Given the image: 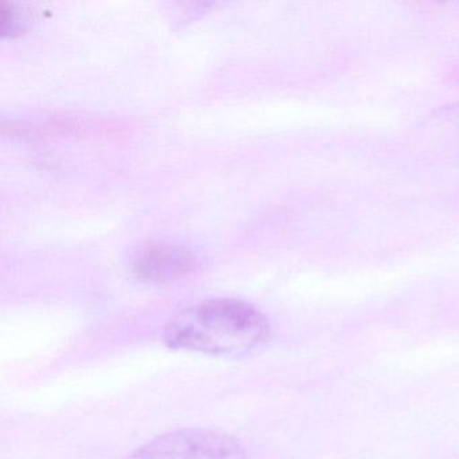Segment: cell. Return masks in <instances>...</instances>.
<instances>
[{
    "label": "cell",
    "instance_id": "1",
    "mask_svg": "<svg viewBox=\"0 0 459 459\" xmlns=\"http://www.w3.org/2000/svg\"><path fill=\"white\" fill-rule=\"evenodd\" d=\"M267 316L235 298L203 300L179 311L163 330L166 345L211 356L251 353L270 337Z\"/></svg>",
    "mask_w": 459,
    "mask_h": 459
},
{
    "label": "cell",
    "instance_id": "2",
    "mask_svg": "<svg viewBox=\"0 0 459 459\" xmlns=\"http://www.w3.org/2000/svg\"><path fill=\"white\" fill-rule=\"evenodd\" d=\"M127 459H247L238 439L206 429L168 432L134 451Z\"/></svg>",
    "mask_w": 459,
    "mask_h": 459
},
{
    "label": "cell",
    "instance_id": "3",
    "mask_svg": "<svg viewBox=\"0 0 459 459\" xmlns=\"http://www.w3.org/2000/svg\"><path fill=\"white\" fill-rule=\"evenodd\" d=\"M200 259L186 247L171 243H154L143 247L133 262L139 279L152 283L179 281L195 273Z\"/></svg>",
    "mask_w": 459,
    "mask_h": 459
}]
</instances>
